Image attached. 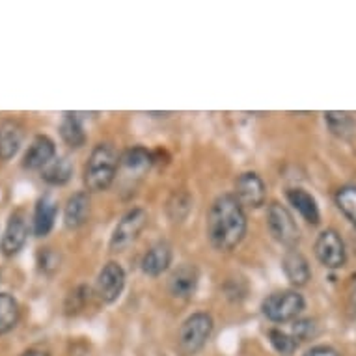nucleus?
Segmentation results:
<instances>
[{
  "instance_id": "nucleus-1",
  "label": "nucleus",
  "mask_w": 356,
  "mask_h": 356,
  "mask_svg": "<svg viewBox=\"0 0 356 356\" xmlns=\"http://www.w3.org/2000/svg\"><path fill=\"white\" fill-rule=\"evenodd\" d=\"M246 222L245 207L235 194H222L213 202L207 215V235L211 245L220 252H232L245 239Z\"/></svg>"
},
{
  "instance_id": "nucleus-26",
  "label": "nucleus",
  "mask_w": 356,
  "mask_h": 356,
  "mask_svg": "<svg viewBox=\"0 0 356 356\" xmlns=\"http://www.w3.org/2000/svg\"><path fill=\"white\" fill-rule=\"evenodd\" d=\"M317 336V325L314 319H297L293 325V338L297 341H306Z\"/></svg>"
},
{
  "instance_id": "nucleus-23",
  "label": "nucleus",
  "mask_w": 356,
  "mask_h": 356,
  "mask_svg": "<svg viewBox=\"0 0 356 356\" xmlns=\"http://www.w3.org/2000/svg\"><path fill=\"white\" fill-rule=\"evenodd\" d=\"M325 122H327L328 129L332 131L334 135L339 138H349L355 133L356 123L347 112H327L325 114Z\"/></svg>"
},
{
  "instance_id": "nucleus-17",
  "label": "nucleus",
  "mask_w": 356,
  "mask_h": 356,
  "mask_svg": "<svg viewBox=\"0 0 356 356\" xmlns=\"http://www.w3.org/2000/svg\"><path fill=\"white\" fill-rule=\"evenodd\" d=\"M88 216H90V196H88V193H75L65 204V228L79 229L86 224Z\"/></svg>"
},
{
  "instance_id": "nucleus-16",
  "label": "nucleus",
  "mask_w": 356,
  "mask_h": 356,
  "mask_svg": "<svg viewBox=\"0 0 356 356\" xmlns=\"http://www.w3.org/2000/svg\"><path fill=\"white\" fill-rule=\"evenodd\" d=\"M58 215V204L51 196H41L35 204L34 211V235L35 237H45L51 234Z\"/></svg>"
},
{
  "instance_id": "nucleus-30",
  "label": "nucleus",
  "mask_w": 356,
  "mask_h": 356,
  "mask_svg": "<svg viewBox=\"0 0 356 356\" xmlns=\"http://www.w3.org/2000/svg\"><path fill=\"white\" fill-rule=\"evenodd\" d=\"M349 309H350V314L356 317V289L353 291V295H350L349 298Z\"/></svg>"
},
{
  "instance_id": "nucleus-8",
  "label": "nucleus",
  "mask_w": 356,
  "mask_h": 356,
  "mask_svg": "<svg viewBox=\"0 0 356 356\" xmlns=\"http://www.w3.org/2000/svg\"><path fill=\"white\" fill-rule=\"evenodd\" d=\"M125 287V270L116 261L106 263L101 269L97 282H95V293L103 302H116Z\"/></svg>"
},
{
  "instance_id": "nucleus-13",
  "label": "nucleus",
  "mask_w": 356,
  "mask_h": 356,
  "mask_svg": "<svg viewBox=\"0 0 356 356\" xmlns=\"http://www.w3.org/2000/svg\"><path fill=\"white\" fill-rule=\"evenodd\" d=\"M198 269L194 265H181L172 273L170 276V293L174 295L175 298H188L193 297L196 293V287H198Z\"/></svg>"
},
{
  "instance_id": "nucleus-25",
  "label": "nucleus",
  "mask_w": 356,
  "mask_h": 356,
  "mask_svg": "<svg viewBox=\"0 0 356 356\" xmlns=\"http://www.w3.org/2000/svg\"><path fill=\"white\" fill-rule=\"evenodd\" d=\"M269 339L270 343H273V347L284 356H291L298 347L297 339L293 338V336H289V334L282 332V330H276V328L269 330Z\"/></svg>"
},
{
  "instance_id": "nucleus-11",
  "label": "nucleus",
  "mask_w": 356,
  "mask_h": 356,
  "mask_svg": "<svg viewBox=\"0 0 356 356\" xmlns=\"http://www.w3.org/2000/svg\"><path fill=\"white\" fill-rule=\"evenodd\" d=\"M56 157V146L54 142L45 135H38L29 146L23 157V168L26 170H43L53 159Z\"/></svg>"
},
{
  "instance_id": "nucleus-29",
  "label": "nucleus",
  "mask_w": 356,
  "mask_h": 356,
  "mask_svg": "<svg viewBox=\"0 0 356 356\" xmlns=\"http://www.w3.org/2000/svg\"><path fill=\"white\" fill-rule=\"evenodd\" d=\"M21 356H51V355H49V353H45V350L30 349V350H26V353H23Z\"/></svg>"
},
{
  "instance_id": "nucleus-9",
  "label": "nucleus",
  "mask_w": 356,
  "mask_h": 356,
  "mask_svg": "<svg viewBox=\"0 0 356 356\" xmlns=\"http://www.w3.org/2000/svg\"><path fill=\"white\" fill-rule=\"evenodd\" d=\"M235 198L243 207L257 209L267 200V187L256 172H245L235 179Z\"/></svg>"
},
{
  "instance_id": "nucleus-7",
  "label": "nucleus",
  "mask_w": 356,
  "mask_h": 356,
  "mask_svg": "<svg viewBox=\"0 0 356 356\" xmlns=\"http://www.w3.org/2000/svg\"><path fill=\"white\" fill-rule=\"evenodd\" d=\"M316 256L327 269H341L347 261V250L336 229H325L316 241Z\"/></svg>"
},
{
  "instance_id": "nucleus-18",
  "label": "nucleus",
  "mask_w": 356,
  "mask_h": 356,
  "mask_svg": "<svg viewBox=\"0 0 356 356\" xmlns=\"http://www.w3.org/2000/svg\"><path fill=\"white\" fill-rule=\"evenodd\" d=\"M287 202L298 211V215L302 216L308 224H314V226L319 224L321 213H319L316 198L308 191H304V188H289L287 191Z\"/></svg>"
},
{
  "instance_id": "nucleus-27",
  "label": "nucleus",
  "mask_w": 356,
  "mask_h": 356,
  "mask_svg": "<svg viewBox=\"0 0 356 356\" xmlns=\"http://www.w3.org/2000/svg\"><path fill=\"white\" fill-rule=\"evenodd\" d=\"M38 263H40V269L43 273H54V270H58L60 267V256L58 252H54L53 248H41L40 254H38Z\"/></svg>"
},
{
  "instance_id": "nucleus-22",
  "label": "nucleus",
  "mask_w": 356,
  "mask_h": 356,
  "mask_svg": "<svg viewBox=\"0 0 356 356\" xmlns=\"http://www.w3.org/2000/svg\"><path fill=\"white\" fill-rule=\"evenodd\" d=\"M153 153L149 149L142 146L129 147L123 152V155L120 157V163L125 166L127 170H133V172H144L153 164Z\"/></svg>"
},
{
  "instance_id": "nucleus-20",
  "label": "nucleus",
  "mask_w": 356,
  "mask_h": 356,
  "mask_svg": "<svg viewBox=\"0 0 356 356\" xmlns=\"http://www.w3.org/2000/svg\"><path fill=\"white\" fill-rule=\"evenodd\" d=\"M60 136L73 149H79L86 142V133H84L81 120L75 114H70V112L64 114V120L60 123Z\"/></svg>"
},
{
  "instance_id": "nucleus-2",
  "label": "nucleus",
  "mask_w": 356,
  "mask_h": 356,
  "mask_svg": "<svg viewBox=\"0 0 356 356\" xmlns=\"http://www.w3.org/2000/svg\"><path fill=\"white\" fill-rule=\"evenodd\" d=\"M118 157L116 149L111 144H97L90 153L86 166H84V185L90 193H103L111 187L116 177Z\"/></svg>"
},
{
  "instance_id": "nucleus-15",
  "label": "nucleus",
  "mask_w": 356,
  "mask_h": 356,
  "mask_svg": "<svg viewBox=\"0 0 356 356\" xmlns=\"http://www.w3.org/2000/svg\"><path fill=\"white\" fill-rule=\"evenodd\" d=\"M172 263V246L166 241H159L142 257V270L149 276L163 275Z\"/></svg>"
},
{
  "instance_id": "nucleus-10",
  "label": "nucleus",
  "mask_w": 356,
  "mask_h": 356,
  "mask_svg": "<svg viewBox=\"0 0 356 356\" xmlns=\"http://www.w3.org/2000/svg\"><path fill=\"white\" fill-rule=\"evenodd\" d=\"M26 239H29V222H26L24 211L19 209L12 213L10 220H8L4 237H2V252H4V256H17L19 252L23 250Z\"/></svg>"
},
{
  "instance_id": "nucleus-6",
  "label": "nucleus",
  "mask_w": 356,
  "mask_h": 356,
  "mask_svg": "<svg viewBox=\"0 0 356 356\" xmlns=\"http://www.w3.org/2000/svg\"><path fill=\"white\" fill-rule=\"evenodd\" d=\"M147 224V213L142 207H135V209L127 211L122 216V220L118 222V226L114 228V234L111 237V248L114 252L125 250L129 245H133L138 235L142 234V229L146 228Z\"/></svg>"
},
{
  "instance_id": "nucleus-19",
  "label": "nucleus",
  "mask_w": 356,
  "mask_h": 356,
  "mask_svg": "<svg viewBox=\"0 0 356 356\" xmlns=\"http://www.w3.org/2000/svg\"><path fill=\"white\" fill-rule=\"evenodd\" d=\"M71 175H73V164L67 157H54L41 170V179L54 187L65 185L71 179Z\"/></svg>"
},
{
  "instance_id": "nucleus-24",
  "label": "nucleus",
  "mask_w": 356,
  "mask_h": 356,
  "mask_svg": "<svg viewBox=\"0 0 356 356\" xmlns=\"http://www.w3.org/2000/svg\"><path fill=\"white\" fill-rule=\"evenodd\" d=\"M336 205L356 226V185H345L336 193Z\"/></svg>"
},
{
  "instance_id": "nucleus-4",
  "label": "nucleus",
  "mask_w": 356,
  "mask_h": 356,
  "mask_svg": "<svg viewBox=\"0 0 356 356\" xmlns=\"http://www.w3.org/2000/svg\"><path fill=\"white\" fill-rule=\"evenodd\" d=\"M304 297L298 291H276L263 300V314L273 323L297 321V317L302 314Z\"/></svg>"
},
{
  "instance_id": "nucleus-14",
  "label": "nucleus",
  "mask_w": 356,
  "mask_h": 356,
  "mask_svg": "<svg viewBox=\"0 0 356 356\" xmlns=\"http://www.w3.org/2000/svg\"><path fill=\"white\" fill-rule=\"evenodd\" d=\"M282 269H284V275L293 286H306L308 280L312 278V270H309L308 259L297 252L295 248L293 250H287L282 257Z\"/></svg>"
},
{
  "instance_id": "nucleus-12",
  "label": "nucleus",
  "mask_w": 356,
  "mask_h": 356,
  "mask_svg": "<svg viewBox=\"0 0 356 356\" xmlns=\"http://www.w3.org/2000/svg\"><path fill=\"white\" fill-rule=\"evenodd\" d=\"M24 140V129L17 120L0 122V161H10L17 155Z\"/></svg>"
},
{
  "instance_id": "nucleus-5",
  "label": "nucleus",
  "mask_w": 356,
  "mask_h": 356,
  "mask_svg": "<svg viewBox=\"0 0 356 356\" xmlns=\"http://www.w3.org/2000/svg\"><path fill=\"white\" fill-rule=\"evenodd\" d=\"M267 226H269L270 235L275 237L280 245L287 246L293 250L300 241V229H298L297 222L293 218L287 207H284L278 202H273L267 209Z\"/></svg>"
},
{
  "instance_id": "nucleus-21",
  "label": "nucleus",
  "mask_w": 356,
  "mask_h": 356,
  "mask_svg": "<svg viewBox=\"0 0 356 356\" xmlns=\"http://www.w3.org/2000/svg\"><path fill=\"white\" fill-rule=\"evenodd\" d=\"M21 309L10 293H0V334H6L17 327Z\"/></svg>"
},
{
  "instance_id": "nucleus-3",
  "label": "nucleus",
  "mask_w": 356,
  "mask_h": 356,
  "mask_svg": "<svg viewBox=\"0 0 356 356\" xmlns=\"http://www.w3.org/2000/svg\"><path fill=\"white\" fill-rule=\"evenodd\" d=\"M213 327L215 325H213V317L209 314H205V312L193 314L179 328V336H177L179 350L185 356L196 355L198 350L204 349V345L211 338Z\"/></svg>"
},
{
  "instance_id": "nucleus-28",
  "label": "nucleus",
  "mask_w": 356,
  "mask_h": 356,
  "mask_svg": "<svg viewBox=\"0 0 356 356\" xmlns=\"http://www.w3.org/2000/svg\"><path fill=\"white\" fill-rule=\"evenodd\" d=\"M304 356H341L334 347H328V345H317V347H312V349L306 353Z\"/></svg>"
}]
</instances>
